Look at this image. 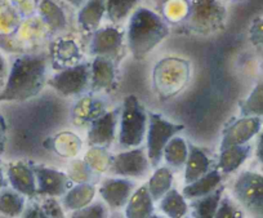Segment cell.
Here are the masks:
<instances>
[{"mask_svg":"<svg viewBox=\"0 0 263 218\" xmlns=\"http://www.w3.org/2000/svg\"><path fill=\"white\" fill-rule=\"evenodd\" d=\"M150 218H163V217H161V215H158V214H153Z\"/></svg>","mask_w":263,"mask_h":218,"instance_id":"cell-49","label":"cell"},{"mask_svg":"<svg viewBox=\"0 0 263 218\" xmlns=\"http://www.w3.org/2000/svg\"><path fill=\"white\" fill-rule=\"evenodd\" d=\"M189 156V143L183 137H173L164 149L163 158L173 169L183 168Z\"/></svg>","mask_w":263,"mask_h":218,"instance_id":"cell-29","label":"cell"},{"mask_svg":"<svg viewBox=\"0 0 263 218\" xmlns=\"http://www.w3.org/2000/svg\"><path fill=\"white\" fill-rule=\"evenodd\" d=\"M26 209V196L13 189L4 187L0 191V214L9 218H18Z\"/></svg>","mask_w":263,"mask_h":218,"instance_id":"cell-27","label":"cell"},{"mask_svg":"<svg viewBox=\"0 0 263 218\" xmlns=\"http://www.w3.org/2000/svg\"><path fill=\"white\" fill-rule=\"evenodd\" d=\"M241 116H255L263 118V82L258 83L247 98L239 103Z\"/></svg>","mask_w":263,"mask_h":218,"instance_id":"cell-33","label":"cell"},{"mask_svg":"<svg viewBox=\"0 0 263 218\" xmlns=\"http://www.w3.org/2000/svg\"><path fill=\"white\" fill-rule=\"evenodd\" d=\"M3 85H4V80H3V79H0V89L3 88Z\"/></svg>","mask_w":263,"mask_h":218,"instance_id":"cell-48","label":"cell"},{"mask_svg":"<svg viewBox=\"0 0 263 218\" xmlns=\"http://www.w3.org/2000/svg\"><path fill=\"white\" fill-rule=\"evenodd\" d=\"M107 0H88L80 7L78 13V24L85 32H95L100 29L101 22L106 16Z\"/></svg>","mask_w":263,"mask_h":218,"instance_id":"cell-22","label":"cell"},{"mask_svg":"<svg viewBox=\"0 0 263 218\" xmlns=\"http://www.w3.org/2000/svg\"><path fill=\"white\" fill-rule=\"evenodd\" d=\"M8 71L9 67L8 63H7L6 57H4V56L2 55V52H0V79L6 80L7 75H8Z\"/></svg>","mask_w":263,"mask_h":218,"instance_id":"cell-45","label":"cell"},{"mask_svg":"<svg viewBox=\"0 0 263 218\" xmlns=\"http://www.w3.org/2000/svg\"><path fill=\"white\" fill-rule=\"evenodd\" d=\"M40 210V209H39ZM40 215H42V218H48V217H45V215L44 214H43V213L42 212H40Z\"/></svg>","mask_w":263,"mask_h":218,"instance_id":"cell-50","label":"cell"},{"mask_svg":"<svg viewBox=\"0 0 263 218\" xmlns=\"http://www.w3.org/2000/svg\"><path fill=\"white\" fill-rule=\"evenodd\" d=\"M255 158L263 171V129L258 133L257 143H255Z\"/></svg>","mask_w":263,"mask_h":218,"instance_id":"cell-43","label":"cell"},{"mask_svg":"<svg viewBox=\"0 0 263 218\" xmlns=\"http://www.w3.org/2000/svg\"><path fill=\"white\" fill-rule=\"evenodd\" d=\"M0 218H9V217H6V215H3V214H0Z\"/></svg>","mask_w":263,"mask_h":218,"instance_id":"cell-51","label":"cell"},{"mask_svg":"<svg viewBox=\"0 0 263 218\" xmlns=\"http://www.w3.org/2000/svg\"><path fill=\"white\" fill-rule=\"evenodd\" d=\"M159 209L168 218H182L189 212V204L182 192L172 189L159 200Z\"/></svg>","mask_w":263,"mask_h":218,"instance_id":"cell-28","label":"cell"},{"mask_svg":"<svg viewBox=\"0 0 263 218\" xmlns=\"http://www.w3.org/2000/svg\"><path fill=\"white\" fill-rule=\"evenodd\" d=\"M232 196L248 214L263 218V173L241 172L232 185Z\"/></svg>","mask_w":263,"mask_h":218,"instance_id":"cell-5","label":"cell"},{"mask_svg":"<svg viewBox=\"0 0 263 218\" xmlns=\"http://www.w3.org/2000/svg\"><path fill=\"white\" fill-rule=\"evenodd\" d=\"M214 218H244V210L229 195H223Z\"/></svg>","mask_w":263,"mask_h":218,"instance_id":"cell-38","label":"cell"},{"mask_svg":"<svg viewBox=\"0 0 263 218\" xmlns=\"http://www.w3.org/2000/svg\"><path fill=\"white\" fill-rule=\"evenodd\" d=\"M147 153L136 148L112 156L110 171L121 178H142L150 171Z\"/></svg>","mask_w":263,"mask_h":218,"instance_id":"cell-9","label":"cell"},{"mask_svg":"<svg viewBox=\"0 0 263 218\" xmlns=\"http://www.w3.org/2000/svg\"><path fill=\"white\" fill-rule=\"evenodd\" d=\"M222 182V173L218 169H211L205 176L199 178L197 181L192 182V184L186 185L182 190V195L184 199L195 200L199 197L206 196V195L212 194L216 191L217 189L221 187Z\"/></svg>","mask_w":263,"mask_h":218,"instance_id":"cell-24","label":"cell"},{"mask_svg":"<svg viewBox=\"0 0 263 218\" xmlns=\"http://www.w3.org/2000/svg\"><path fill=\"white\" fill-rule=\"evenodd\" d=\"M21 218H42V215H40L39 207L26 208L24 212V214L21 215Z\"/></svg>","mask_w":263,"mask_h":218,"instance_id":"cell-44","label":"cell"},{"mask_svg":"<svg viewBox=\"0 0 263 218\" xmlns=\"http://www.w3.org/2000/svg\"><path fill=\"white\" fill-rule=\"evenodd\" d=\"M49 61L55 70L71 67L82 63V50L77 42L69 38H60L49 48Z\"/></svg>","mask_w":263,"mask_h":218,"instance_id":"cell-16","label":"cell"},{"mask_svg":"<svg viewBox=\"0 0 263 218\" xmlns=\"http://www.w3.org/2000/svg\"><path fill=\"white\" fill-rule=\"evenodd\" d=\"M49 57L27 53L14 58L0 89V102H24L35 97L47 84Z\"/></svg>","mask_w":263,"mask_h":218,"instance_id":"cell-1","label":"cell"},{"mask_svg":"<svg viewBox=\"0 0 263 218\" xmlns=\"http://www.w3.org/2000/svg\"><path fill=\"white\" fill-rule=\"evenodd\" d=\"M148 114L141 105L137 96L129 95L124 98L120 114L119 143L124 149H136L143 142L147 132Z\"/></svg>","mask_w":263,"mask_h":218,"instance_id":"cell-4","label":"cell"},{"mask_svg":"<svg viewBox=\"0 0 263 218\" xmlns=\"http://www.w3.org/2000/svg\"><path fill=\"white\" fill-rule=\"evenodd\" d=\"M190 62L178 57L161 58L153 71V84L160 100H169L183 90L189 83Z\"/></svg>","mask_w":263,"mask_h":218,"instance_id":"cell-3","label":"cell"},{"mask_svg":"<svg viewBox=\"0 0 263 218\" xmlns=\"http://www.w3.org/2000/svg\"><path fill=\"white\" fill-rule=\"evenodd\" d=\"M260 129H262V119L255 116H241L223 129L219 150L249 143L250 139L258 136Z\"/></svg>","mask_w":263,"mask_h":218,"instance_id":"cell-12","label":"cell"},{"mask_svg":"<svg viewBox=\"0 0 263 218\" xmlns=\"http://www.w3.org/2000/svg\"><path fill=\"white\" fill-rule=\"evenodd\" d=\"M112 218H124V217H121V215H115V217H112Z\"/></svg>","mask_w":263,"mask_h":218,"instance_id":"cell-52","label":"cell"},{"mask_svg":"<svg viewBox=\"0 0 263 218\" xmlns=\"http://www.w3.org/2000/svg\"><path fill=\"white\" fill-rule=\"evenodd\" d=\"M39 209L48 218H67L65 214V209L57 200V197H47L42 203Z\"/></svg>","mask_w":263,"mask_h":218,"instance_id":"cell-40","label":"cell"},{"mask_svg":"<svg viewBox=\"0 0 263 218\" xmlns=\"http://www.w3.org/2000/svg\"><path fill=\"white\" fill-rule=\"evenodd\" d=\"M6 187V174H4V169L2 163H0V191Z\"/></svg>","mask_w":263,"mask_h":218,"instance_id":"cell-46","label":"cell"},{"mask_svg":"<svg viewBox=\"0 0 263 218\" xmlns=\"http://www.w3.org/2000/svg\"><path fill=\"white\" fill-rule=\"evenodd\" d=\"M32 168L36 177V195L47 197L63 196L72 187V182L65 172L35 164H32Z\"/></svg>","mask_w":263,"mask_h":218,"instance_id":"cell-11","label":"cell"},{"mask_svg":"<svg viewBox=\"0 0 263 218\" xmlns=\"http://www.w3.org/2000/svg\"><path fill=\"white\" fill-rule=\"evenodd\" d=\"M43 148L52 151L57 156L65 159H72L80 154L83 149V141L78 134L69 131H63L48 137L43 142Z\"/></svg>","mask_w":263,"mask_h":218,"instance_id":"cell-17","label":"cell"},{"mask_svg":"<svg viewBox=\"0 0 263 218\" xmlns=\"http://www.w3.org/2000/svg\"><path fill=\"white\" fill-rule=\"evenodd\" d=\"M108 210L105 203H90L87 207L71 212L69 218H107Z\"/></svg>","mask_w":263,"mask_h":218,"instance_id":"cell-39","label":"cell"},{"mask_svg":"<svg viewBox=\"0 0 263 218\" xmlns=\"http://www.w3.org/2000/svg\"><path fill=\"white\" fill-rule=\"evenodd\" d=\"M141 0H107L106 16L112 24H121L136 11Z\"/></svg>","mask_w":263,"mask_h":218,"instance_id":"cell-32","label":"cell"},{"mask_svg":"<svg viewBox=\"0 0 263 218\" xmlns=\"http://www.w3.org/2000/svg\"><path fill=\"white\" fill-rule=\"evenodd\" d=\"M7 146V123L4 116L0 114V156L6 153Z\"/></svg>","mask_w":263,"mask_h":218,"instance_id":"cell-42","label":"cell"},{"mask_svg":"<svg viewBox=\"0 0 263 218\" xmlns=\"http://www.w3.org/2000/svg\"><path fill=\"white\" fill-rule=\"evenodd\" d=\"M36 11L39 13L40 21L49 31H65L69 26L65 11L55 3L54 0H39Z\"/></svg>","mask_w":263,"mask_h":218,"instance_id":"cell-21","label":"cell"},{"mask_svg":"<svg viewBox=\"0 0 263 218\" xmlns=\"http://www.w3.org/2000/svg\"><path fill=\"white\" fill-rule=\"evenodd\" d=\"M96 196V186L93 184H78L63 195L62 207L65 210L74 212L82 209L93 202Z\"/></svg>","mask_w":263,"mask_h":218,"instance_id":"cell-26","label":"cell"},{"mask_svg":"<svg viewBox=\"0 0 263 218\" xmlns=\"http://www.w3.org/2000/svg\"><path fill=\"white\" fill-rule=\"evenodd\" d=\"M182 218H190V217H182Z\"/></svg>","mask_w":263,"mask_h":218,"instance_id":"cell-53","label":"cell"},{"mask_svg":"<svg viewBox=\"0 0 263 218\" xmlns=\"http://www.w3.org/2000/svg\"><path fill=\"white\" fill-rule=\"evenodd\" d=\"M184 125L166 120L161 115L156 113L148 114L147 132H146V153H147L148 161L151 167L158 168L164 155V149L173 137L181 131H183Z\"/></svg>","mask_w":263,"mask_h":218,"instance_id":"cell-7","label":"cell"},{"mask_svg":"<svg viewBox=\"0 0 263 218\" xmlns=\"http://www.w3.org/2000/svg\"><path fill=\"white\" fill-rule=\"evenodd\" d=\"M116 80L115 62L106 57H95L90 63V89L93 92L111 89Z\"/></svg>","mask_w":263,"mask_h":218,"instance_id":"cell-19","label":"cell"},{"mask_svg":"<svg viewBox=\"0 0 263 218\" xmlns=\"http://www.w3.org/2000/svg\"><path fill=\"white\" fill-rule=\"evenodd\" d=\"M135 189L136 184L128 178H106L101 184L98 192L105 204L116 210L125 207Z\"/></svg>","mask_w":263,"mask_h":218,"instance_id":"cell-14","label":"cell"},{"mask_svg":"<svg viewBox=\"0 0 263 218\" xmlns=\"http://www.w3.org/2000/svg\"><path fill=\"white\" fill-rule=\"evenodd\" d=\"M111 160H112V155H110L107 149L98 148V146H90L84 156V161L95 173H103L106 171H110Z\"/></svg>","mask_w":263,"mask_h":218,"instance_id":"cell-34","label":"cell"},{"mask_svg":"<svg viewBox=\"0 0 263 218\" xmlns=\"http://www.w3.org/2000/svg\"><path fill=\"white\" fill-rule=\"evenodd\" d=\"M169 35V26L160 14L151 9L137 8L128 22L125 39L136 60L145 58Z\"/></svg>","mask_w":263,"mask_h":218,"instance_id":"cell-2","label":"cell"},{"mask_svg":"<svg viewBox=\"0 0 263 218\" xmlns=\"http://www.w3.org/2000/svg\"><path fill=\"white\" fill-rule=\"evenodd\" d=\"M154 200L148 192L147 185L135 190L125 205V218H150L154 214Z\"/></svg>","mask_w":263,"mask_h":218,"instance_id":"cell-25","label":"cell"},{"mask_svg":"<svg viewBox=\"0 0 263 218\" xmlns=\"http://www.w3.org/2000/svg\"><path fill=\"white\" fill-rule=\"evenodd\" d=\"M223 187H219L206 196L192 200L191 208L194 218H214L222 196H223Z\"/></svg>","mask_w":263,"mask_h":218,"instance_id":"cell-30","label":"cell"},{"mask_svg":"<svg viewBox=\"0 0 263 218\" xmlns=\"http://www.w3.org/2000/svg\"><path fill=\"white\" fill-rule=\"evenodd\" d=\"M212 160L203 149L189 143V156L184 164V182L186 185L197 181L211 171Z\"/></svg>","mask_w":263,"mask_h":218,"instance_id":"cell-20","label":"cell"},{"mask_svg":"<svg viewBox=\"0 0 263 218\" xmlns=\"http://www.w3.org/2000/svg\"><path fill=\"white\" fill-rule=\"evenodd\" d=\"M190 13V4L186 0H168L164 6V16L172 22H179L187 19Z\"/></svg>","mask_w":263,"mask_h":218,"instance_id":"cell-37","label":"cell"},{"mask_svg":"<svg viewBox=\"0 0 263 218\" xmlns=\"http://www.w3.org/2000/svg\"><path fill=\"white\" fill-rule=\"evenodd\" d=\"M173 173L168 167H158L147 182V189L154 202H159L169 190H172Z\"/></svg>","mask_w":263,"mask_h":218,"instance_id":"cell-31","label":"cell"},{"mask_svg":"<svg viewBox=\"0 0 263 218\" xmlns=\"http://www.w3.org/2000/svg\"><path fill=\"white\" fill-rule=\"evenodd\" d=\"M107 111V103L105 100L87 96L80 98L72 110V124L77 126L90 125L96 119L102 116Z\"/></svg>","mask_w":263,"mask_h":218,"instance_id":"cell-18","label":"cell"},{"mask_svg":"<svg viewBox=\"0 0 263 218\" xmlns=\"http://www.w3.org/2000/svg\"><path fill=\"white\" fill-rule=\"evenodd\" d=\"M249 40L257 47L263 48V17L253 22L249 29Z\"/></svg>","mask_w":263,"mask_h":218,"instance_id":"cell-41","label":"cell"},{"mask_svg":"<svg viewBox=\"0 0 263 218\" xmlns=\"http://www.w3.org/2000/svg\"><path fill=\"white\" fill-rule=\"evenodd\" d=\"M252 218H254V217H252Z\"/></svg>","mask_w":263,"mask_h":218,"instance_id":"cell-54","label":"cell"},{"mask_svg":"<svg viewBox=\"0 0 263 218\" xmlns=\"http://www.w3.org/2000/svg\"><path fill=\"white\" fill-rule=\"evenodd\" d=\"M125 34L118 27H101L93 32L90 39L89 53L93 57H106L116 60L123 52Z\"/></svg>","mask_w":263,"mask_h":218,"instance_id":"cell-10","label":"cell"},{"mask_svg":"<svg viewBox=\"0 0 263 218\" xmlns=\"http://www.w3.org/2000/svg\"><path fill=\"white\" fill-rule=\"evenodd\" d=\"M250 153H252V144L250 143L231 146V148L219 150L218 171L222 174L234 173L248 160Z\"/></svg>","mask_w":263,"mask_h":218,"instance_id":"cell-23","label":"cell"},{"mask_svg":"<svg viewBox=\"0 0 263 218\" xmlns=\"http://www.w3.org/2000/svg\"><path fill=\"white\" fill-rule=\"evenodd\" d=\"M120 114L121 107H115L110 111H106L102 116L96 119L88 129V143L98 148H110L115 139L116 126L120 121Z\"/></svg>","mask_w":263,"mask_h":218,"instance_id":"cell-13","label":"cell"},{"mask_svg":"<svg viewBox=\"0 0 263 218\" xmlns=\"http://www.w3.org/2000/svg\"><path fill=\"white\" fill-rule=\"evenodd\" d=\"M47 84L65 97L82 95L90 88V63L82 62L57 71L47 80Z\"/></svg>","mask_w":263,"mask_h":218,"instance_id":"cell-8","label":"cell"},{"mask_svg":"<svg viewBox=\"0 0 263 218\" xmlns=\"http://www.w3.org/2000/svg\"><path fill=\"white\" fill-rule=\"evenodd\" d=\"M66 2L71 4L72 7H75V8H80V7H82L85 2H88V0H66Z\"/></svg>","mask_w":263,"mask_h":218,"instance_id":"cell-47","label":"cell"},{"mask_svg":"<svg viewBox=\"0 0 263 218\" xmlns=\"http://www.w3.org/2000/svg\"><path fill=\"white\" fill-rule=\"evenodd\" d=\"M227 9L219 0H192L187 16L189 27L197 34H212L223 27Z\"/></svg>","mask_w":263,"mask_h":218,"instance_id":"cell-6","label":"cell"},{"mask_svg":"<svg viewBox=\"0 0 263 218\" xmlns=\"http://www.w3.org/2000/svg\"><path fill=\"white\" fill-rule=\"evenodd\" d=\"M93 173L95 172L87 166L84 160H72L69 164V168H67V177L70 178V181L75 182V184H90V178H92Z\"/></svg>","mask_w":263,"mask_h":218,"instance_id":"cell-36","label":"cell"},{"mask_svg":"<svg viewBox=\"0 0 263 218\" xmlns=\"http://www.w3.org/2000/svg\"><path fill=\"white\" fill-rule=\"evenodd\" d=\"M20 13L11 4H0V34L9 35L16 32L21 25Z\"/></svg>","mask_w":263,"mask_h":218,"instance_id":"cell-35","label":"cell"},{"mask_svg":"<svg viewBox=\"0 0 263 218\" xmlns=\"http://www.w3.org/2000/svg\"><path fill=\"white\" fill-rule=\"evenodd\" d=\"M7 178L12 189L24 196L34 197L36 195V177L32 164L27 161H11L7 167Z\"/></svg>","mask_w":263,"mask_h":218,"instance_id":"cell-15","label":"cell"}]
</instances>
